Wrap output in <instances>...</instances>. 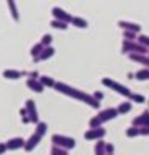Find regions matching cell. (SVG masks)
<instances>
[{
	"mask_svg": "<svg viewBox=\"0 0 149 155\" xmlns=\"http://www.w3.org/2000/svg\"><path fill=\"white\" fill-rule=\"evenodd\" d=\"M55 89L59 92H62V94H65V95H70V97H73V99H76V100L84 102V104H88L89 107H93V108H99V105H100L99 100L94 99V95H91V94H88V92H84V91L76 89V87H71L68 84H65V82H57Z\"/></svg>",
	"mask_w": 149,
	"mask_h": 155,
	"instance_id": "cell-1",
	"label": "cell"
},
{
	"mask_svg": "<svg viewBox=\"0 0 149 155\" xmlns=\"http://www.w3.org/2000/svg\"><path fill=\"white\" fill-rule=\"evenodd\" d=\"M115 116H118V110H117V108H112V107H109V108L100 110L99 115H96V116H93V118L89 120V129L102 128V124L105 123V121L113 120Z\"/></svg>",
	"mask_w": 149,
	"mask_h": 155,
	"instance_id": "cell-2",
	"label": "cell"
},
{
	"mask_svg": "<svg viewBox=\"0 0 149 155\" xmlns=\"http://www.w3.org/2000/svg\"><path fill=\"white\" fill-rule=\"evenodd\" d=\"M46 131H47V123H44V121L37 123L36 129H34V133H32V134H31V137L26 140V145H25V150H26V152H31V150L41 142V139L44 137Z\"/></svg>",
	"mask_w": 149,
	"mask_h": 155,
	"instance_id": "cell-3",
	"label": "cell"
},
{
	"mask_svg": "<svg viewBox=\"0 0 149 155\" xmlns=\"http://www.w3.org/2000/svg\"><path fill=\"white\" fill-rule=\"evenodd\" d=\"M102 84H104L105 87H109V89L115 91V92H117V94H120V95L128 97V99H131V95H133V92L130 91L127 86L120 84V82L113 81V79H110V78H102Z\"/></svg>",
	"mask_w": 149,
	"mask_h": 155,
	"instance_id": "cell-4",
	"label": "cell"
},
{
	"mask_svg": "<svg viewBox=\"0 0 149 155\" xmlns=\"http://www.w3.org/2000/svg\"><path fill=\"white\" fill-rule=\"evenodd\" d=\"M122 53H128V55H131V53H136V55H147L149 48L141 45L138 41L136 42L123 41V44H122Z\"/></svg>",
	"mask_w": 149,
	"mask_h": 155,
	"instance_id": "cell-5",
	"label": "cell"
},
{
	"mask_svg": "<svg viewBox=\"0 0 149 155\" xmlns=\"http://www.w3.org/2000/svg\"><path fill=\"white\" fill-rule=\"evenodd\" d=\"M52 142H54V145H57L60 149H65V150L75 149V145H76V140L73 137H68V136H63V134H54L52 136Z\"/></svg>",
	"mask_w": 149,
	"mask_h": 155,
	"instance_id": "cell-6",
	"label": "cell"
},
{
	"mask_svg": "<svg viewBox=\"0 0 149 155\" xmlns=\"http://www.w3.org/2000/svg\"><path fill=\"white\" fill-rule=\"evenodd\" d=\"M107 134V131L104 128H94V129H88L84 133V139L88 140H102V137Z\"/></svg>",
	"mask_w": 149,
	"mask_h": 155,
	"instance_id": "cell-7",
	"label": "cell"
},
{
	"mask_svg": "<svg viewBox=\"0 0 149 155\" xmlns=\"http://www.w3.org/2000/svg\"><path fill=\"white\" fill-rule=\"evenodd\" d=\"M52 15H54V19H59V21L66 23V24L71 23V19H73L71 15H68L63 8H60V7H54V8H52Z\"/></svg>",
	"mask_w": 149,
	"mask_h": 155,
	"instance_id": "cell-8",
	"label": "cell"
},
{
	"mask_svg": "<svg viewBox=\"0 0 149 155\" xmlns=\"http://www.w3.org/2000/svg\"><path fill=\"white\" fill-rule=\"evenodd\" d=\"M25 108L28 110V118H29L31 123H41L39 118H37V110H36L34 100L28 99V100H26V107H25Z\"/></svg>",
	"mask_w": 149,
	"mask_h": 155,
	"instance_id": "cell-9",
	"label": "cell"
},
{
	"mask_svg": "<svg viewBox=\"0 0 149 155\" xmlns=\"http://www.w3.org/2000/svg\"><path fill=\"white\" fill-rule=\"evenodd\" d=\"M131 126H136V128H149V110H144L139 116H136L133 120Z\"/></svg>",
	"mask_w": 149,
	"mask_h": 155,
	"instance_id": "cell-10",
	"label": "cell"
},
{
	"mask_svg": "<svg viewBox=\"0 0 149 155\" xmlns=\"http://www.w3.org/2000/svg\"><path fill=\"white\" fill-rule=\"evenodd\" d=\"M118 26L123 29V31H128V32H134V34H139L141 32V26L138 23H131V21H123L120 19L118 21Z\"/></svg>",
	"mask_w": 149,
	"mask_h": 155,
	"instance_id": "cell-11",
	"label": "cell"
},
{
	"mask_svg": "<svg viewBox=\"0 0 149 155\" xmlns=\"http://www.w3.org/2000/svg\"><path fill=\"white\" fill-rule=\"evenodd\" d=\"M7 149L8 150H16V149H25V145H26V140L23 139V137H12V139H8L7 140Z\"/></svg>",
	"mask_w": 149,
	"mask_h": 155,
	"instance_id": "cell-12",
	"label": "cell"
},
{
	"mask_svg": "<svg viewBox=\"0 0 149 155\" xmlns=\"http://www.w3.org/2000/svg\"><path fill=\"white\" fill-rule=\"evenodd\" d=\"M26 86L29 87V89H32L34 92H37V94H41V92L44 91V86L41 84V81L34 79V78H28V79H26Z\"/></svg>",
	"mask_w": 149,
	"mask_h": 155,
	"instance_id": "cell-13",
	"label": "cell"
},
{
	"mask_svg": "<svg viewBox=\"0 0 149 155\" xmlns=\"http://www.w3.org/2000/svg\"><path fill=\"white\" fill-rule=\"evenodd\" d=\"M25 74L29 76V73H25L20 70H3V78H7V79H18V78H21Z\"/></svg>",
	"mask_w": 149,
	"mask_h": 155,
	"instance_id": "cell-14",
	"label": "cell"
},
{
	"mask_svg": "<svg viewBox=\"0 0 149 155\" xmlns=\"http://www.w3.org/2000/svg\"><path fill=\"white\" fill-rule=\"evenodd\" d=\"M128 57H130V60L141 63V65H144V68L149 70V55H136V53H131V55H128Z\"/></svg>",
	"mask_w": 149,
	"mask_h": 155,
	"instance_id": "cell-15",
	"label": "cell"
},
{
	"mask_svg": "<svg viewBox=\"0 0 149 155\" xmlns=\"http://www.w3.org/2000/svg\"><path fill=\"white\" fill-rule=\"evenodd\" d=\"M44 45H42V44L39 42V44H36V45H32L31 47V55H32V58H34V60H37V58L41 57V53H42V50H44Z\"/></svg>",
	"mask_w": 149,
	"mask_h": 155,
	"instance_id": "cell-16",
	"label": "cell"
},
{
	"mask_svg": "<svg viewBox=\"0 0 149 155\" xmlns=\"http://www.w3.org/2000/svg\"><path fill=\"white\" fill-rule=\"evenodd\" d=\"M71 24L76 28H81V29H84V28H88V21H86L84 18H81V16H73V19H71Z\"/></svg>",
	"mask_w": 149,
	"mask_h": 155,
	"instance_id": "cell-17",
	"label": "cell"
},
{
	"mask_svg": "<svg viewBox=\"0 0 149 155\" xmlns=\"http://www.w3.org/2000/svg\"><path fill=\"white\" fill-rule=\"evenodd\" d=\"M105 144L104 140H97V142H96V145H94V153L96 155H107L105 153Z\"/></svg>",
	"mask_w": 149,
	"mask_h": 155,
	"instance_id": "cell-18",
	"label": "cell"
},
{
	"mask_svg": "<svg viewBox=\"0 0 149 155\" xmlns=\"http://www.w3.org/2000/svg\"><path fill=\"white\" fill-rule=\"evenodd\" d=\"M54 53H55V48H54V47H46L44 50H42L41 57L37 58V60H47V58L54 57ZM37 60H36V61H37Z\"/></svg>",
	"mask_w": 149,
	"mask_h": 155,
	"instance_id": "cell-19",
	"label": "cell"
},
{
	"mask_svg": "<svg viewBox=\"0 0 149 155\" xmlns=\"http://www.w3.org/2000/svg\"><path fill=\"white\" fill-rule=\"evenodd\" d=\"M134 78H136L138 81H146V79H149V70H147V68L138 70L136 73H134Z\"/></svg>",
	"mask_w": 149,
	"mask_h": 155,
	"instance_id": "cell-20",
	"label": "cell"
},
{
	"mask_svg": "<svg viewBox=\"0 0 149 155\" xmlns=\"http://www.w3.org/2000/svg\"><path fill=\"white\" fill-rule=\"evenodd\" d=\"M39 81H41V84L44 86V87H46V86H47V87H55V84H57V82L52 79L50 76H41Z\"/></svg>",
	"mask_w": 149,
	"mask_h": 155,
	"instance_id": "cell-21",
	"label": "cell"
},
{
	"mask_svg": "<svg viewBox=\"0 0 149 155\" xmlns=\"http://www.w3.org/2000/svg\"><path fill=\"white\" fill-rule=\"evenodd\" d=\"M131 108H133V104H131V102H122V104L117 107L118 113H128Z\"/></svg>",
	"mask_w": 149,
	"mask_h": 155,
	"instance_id": "cell-22",
	"label": "cell"
},
{
	"mask_svg": "<svg viewBox=\"0 0 149 155\" xmlns=\"http://www.w3.org/2000/svg\"><path fill=\"white\" fill-rule=\"evenodd\" d=\"M7 5H8V8L12 10V16H13V19H15V21H18V19H20V15H18L16 3H15V2H12V0H8V2H7Z\"/></svg>",
	"mask_w": 149,
	"mask_h": 155,
	"instance_id": "cell-23",
	"label": "cell"
},
{
	"mask_svg": "<svg viewBox=\"0 0 149 155\" xmlns=\"http://www.w3.org/2000/svg\"><path fill=\"white\" fill-rule=\"evenodd\" d=\"M50 26L55 28V29H62V31H66V29H68V24H66V23H62V21H59V19H52V21H50Z\"/></svg>",
	"mask_w": 149,
	"mask_h": 155,
	"instance_id": "cell-24",
	"label": "cell"
},
{
	"mask_svg": "<svg viewBox=\"0 0 149 155\" xmlns=\"http://www.w3.org/2000/svg\"><path fill=\"white\" fill-rule=\"evenodd\" d=\"M123 39H125V41H128V42H136L138 34H134V32H128V31H123Z\"/></svg>",
	"mask_w": 149,
	"mask_h": 155,
	"instance_id": "cell-25",
	"label": "cell"
},
{
	"mask_svg": "<svg viewBox=\"0 0 149 155\" xmlns=\"http://www.w3.org/2000/svg\"><path fill=\"white\" fill-rule=\"evenodd\" d=\"M127 136H128V137H136V136H141V134H139V128H136V126H130V128L127 129Z\"/></svg>",
	"mask_w": 149,
	"mask_h": 155,
	"instance_id": "cell-26",
	"label": "cell"
},
{
	"mask_svg": "<svg viewBox=\"0 0 149 155\" xmlns=\"http://www.w3.org/2000/svg\"><path fill=\"white\" fill-rule=\"evenodd\" d=\"M50 155H68V150L60 149V147H57V145H54L52 150H50Z\"/></svg>",
	"mask_w": 149,
	"mask_h": 155,
	"instance_id": "cell-27",
	"label": "cell"
},
{
	"mask_svg": "<svg viewBox=\"0 0 149 155\" xmlns=\"http://www.w3.org/2000/svg\"><path fill=\"white\" fill-rule=\"evenodd\" d=\"M138 42L141 44V45L149 48V36H146V34H139V36H138Z\"/></svg>",
	"mask_w": 149,
	"mask_h": 155,
	"instance_id": "cell-28",
	"label": "cell"
},
{
	"mask_svg": "<svg viewBox=\"0 0 149 155\" xmlns=\"http://www.w3.org/2000/svg\"><path fill=\"white\" fill-rule=\"evenodd\" d=\"M50 42H52V36H50V34H44V36H42L41 44L44 47H50Z\"/></svg>",
	"mask_w": 149,
	"mask_h": 155,
	"instance_id": "cell-29",
	"label": "cell"
},
{
	"mask_svg": "<svg viewBox=\"0 0 149 155\" xmlns=\"http://www.w3.org/2000/svg\"><path fill=\"white\" fill-rule=\"evenodd\" d=\"M130 100L138 102V104H143V102H144V97H143L141 94H134V92H133V95H131V99H130Z\"/></svg>",
	"mask_w": 149,
	"mask_h": 155,
	"instance_id": "cell-30",
	"label": "cell"
},
{
	"mask_svg": "<svg viewBox=\"0 0 149 155\" xmlns=\"http://www.w3.org/2000/svg\"><path fill=\"white\" fill-rule=\"evenodd\" d=\"M113 150H115L113 144H107V145H105V153H107V155H113Z\"/></svg>",
	"mask_w": 149,
	"mask_h": 155,
	"instance_id": "cell-31",
	"label": "cell"
},
{
	"mask_svg": "<svg viewBox=\"0 0 149 155\" xmlns=\"http://www.w3.org/2000/svg\"><path fill=\"white\" fill-rule=\"evenodd\" d=\"M102 97H104L102 92H94V99H96V100H99V102H100V100H102Z\"/></svg>",
	"mask_w": 149,
	"mask_h": 155,
	"instance_id": "cell-32",
	"label": "cell"
},
{
	"mask_svg": "<svg viewBox=\"0 0 149 155\" xmlns=\"http://www.w3.org/2000/svg\"><path fill=\"white\" fill-rule=\"evenodd\" d=\"M5 150H8V149H7V144H3V142H0V155H2L3 152H5Z\"/></svg>",
	"mask_w": 149,
	"mask_h": 155,
	"instance_id": "cell-33",
	"label": "cell"
}]
</instances>
